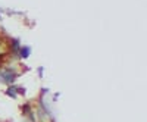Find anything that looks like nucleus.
I'll return each instance as SVG.
<instances>
[{"instance_id": "f257e3e1", "label": "nucleus", "mask_w": 147, "mask_h": 122, "mask_svg": "<svg viewBox=\"0 0 147 122\" xmlns=\"http://www.w3.org/2000/svg\"><path fill=\"white\" fill-rule=\"evenodd\" d=\"M0 77H3V78H2L3 81L9 82V81H13V78H15V74H12L10 71H3L2 74H0Z\"/></svg>"}, {"instance_id": "f03ea898", "label": "nucleus", "mask_w": 147, "mask_h": 122, "mask_svg": "<svg viewBox=\"0 0 147 122\" xmlns=\"http://www.w3.org/2000/svg\"><path fill=\"white\" fill-rule=\"evenodd\" d=\"M21 52H22L21 55H22L24 57H27V56H28V53H30V49H28V47H25V49H22Z\"/></svg>"}]
</instances>
